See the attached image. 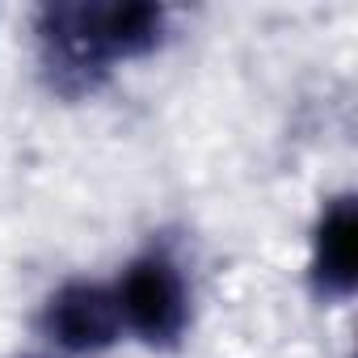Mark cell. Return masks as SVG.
<instances>
[{"instance_id": "obj_3", "label": "cell", "mask_w": 358, "mask_h": 358, "mask_svg": "<svg viewBox=\"0 0 358 358\" xmlns=\"http://www.w3.org/2000/svg\"><path fill=\"white\" fill-rule=\"evenodd\" d=\"M308 287L320 303H350L358 291V199L329 194L308 232Z\"/></svg>"}, {"instance_id": "obj_2", "label": "cell", "mask_w": 358, "mask_h": 358, "mask_svg": "<svg viewBox=\"0 0 358 358\" xmlns=\"http://www.w3.org/2000/svg\"><path fill=\"white\" fill-rule=\"evenodd\" d=\"M34 324L47 350L59 358H97V354H110L127 337L110 282L85 278V274L55 282L47 299L38 303Z\"/></svg>"}, {"instance_id": "obj_1", "label": "cell", "mask_w": 358, "mask_h": 358, "mask_svg": "<svg viewBox=\"0 0 358 358\" xmlns=\"http://www.w3.org/2000/svg\"><path fill=\"white\" fill-rule=\"evenodd\" d=\"M122 333L156 354L182 350L194 329V287L173 249L148 245L118 266L110 278Z\"/></svg>"}, {"instance_id": "obj_4", "label": "cell", "mask_w": 358, "mask_h": 358, "mask_svg": "<svg viewBox=\"0 0 358 358\" xmlns=\"http://www.w3.org/2000/svg\"><path fill=\"white\" fill-rule=\"evenodd\" d=\"M13 358H59V354H51V350H30V354H13Z\"/></svg>"}]
</instances>
